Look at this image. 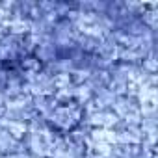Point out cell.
Segmentation results:
<instances>
[{
    "mask_svg": "<svg viewBox=\"0 0 158 158\" xmlns=\"http://www.w3.org/2000/svg\"><path fill=\"white\" fill-rule=\"evenodd\" d=\"M32 50L28 45V37L24 35H10L0 41V69L13 73L24 69L30 61Z\"/></svg>",
    "mask_w": 158,
    "mask_h": 158,
    "instance_id": "1",
    "label": "cell"
}]
</instances>
